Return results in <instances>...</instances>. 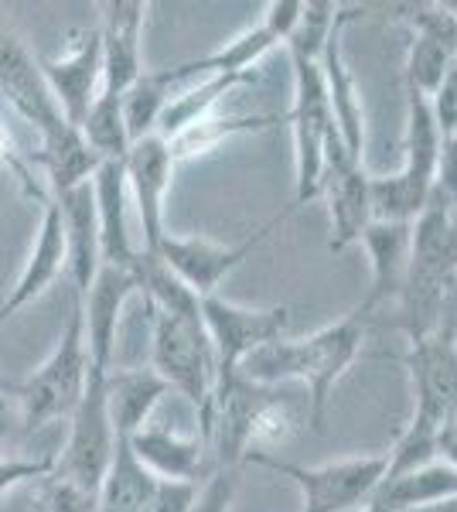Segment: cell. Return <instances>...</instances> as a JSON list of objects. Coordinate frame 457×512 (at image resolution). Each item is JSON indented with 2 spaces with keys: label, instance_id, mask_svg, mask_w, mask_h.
<instances>
[{
  "label": "cell",
  "instance_id": "obj_11",
  "mask_svg": "<svg viewBox=\"0 0 457 512\" xmlns=\"http://www.w3.org/2000/svg\"><path fill=\"white\" fill-rule=\"evenodd\" d=\"M369 178L372 175L365 171V161L352 158L345 151L338 130H331L328 154H324V178H321V195L328 198V216H331V239H328L331 253H345L369 229L372 222Z\"/></svg>",
  "mask_w": 457,
  "mask_h": 512
},
{
  "label": "cell",
  "instance_id": "obj_36",
  "mask_svg": "<svg viewBox=\"0 0 457 512\" xmlns=\"http://www.w3.org/2000/svg\"><path fill=\"white\" fill-rule=\"evenodd\" d=\"M198 495L195 482H171V478H157L151 502H147L144 512H188L191 502Z\"/></svg>",
  "mask_w": 457,
  "mask_h": 512
},
{
  "label": "cell",
  "instance_id": "obj_26",
  "mask_svg": "<svg viewBox=\"0 0 457 512\" xmlns=\"http://www.w3.org/2000/svg\"><path fill=\"white\" fill-rule=\"evenodd\" d=\"M154 485L157 475L147 472L137 461V454L130 451V444L116 437L113 461L96 492V512H144L147 502H151Z\"/></svg>",
  "mask_w": 457,
  "mask_h": 512
},
{
  "label": "cell",
  "instance_id": "obj_6",
  "mask_svg": "<svg viewBox=\"0 0 457 512\" xmlns=\"http://www.w3.org/2000/svg\"><path fill=\"white\" fill-rule=\"evenodd\" d=\"M287 216L290 212L273 216L270 222H263L260 229H253L246 239H239V243H215V239H205V236H171L168 233L161 239V246H157L154 256L188 287L191 294H198V297L219 294L222 280H226L232 270L243 267L249 256L273 236V229L284 226Z\"/></svg>",
  "mask_w": 457,
  "mask_h": 512
},
{
  "label": "cell",
  "instance_id": "obj_27",
  "mask_svg": "<svg viewBox=\"0 0 457 512\" xmlns=\"http://www.w3.org/2000/svg\"><path fill=\"white\" fill-rule=\"evenodd\" d=\"M171 93H174V86L164 79L161 69H154V72L144 69V76L127 89V96H123V123H127L130 144L157 134V120H161Z\"/></svg>",
  "mask_w": 457,
  "mask_h": 512
},
{
  "label": "cell",
  "instance_id": "obj_32",
  "mask_svg": "<svg viewBox=\"0 0 457 512\" xmlns=\"http://www.w3.org/2000/svg\"><path fill=\"white\" fill-rule=\"evenodd\" d=\"M35 512H96V495L62 475H45L35 495Z\"/></svg>",
  "mask_w": 457,
  "mask_h": 512
},
{
  "label": "cell",
  "instance_id": "obj_2",
  "mask_svg": "<svg viewBox=\"0 0 457 512\" xmlns=\"http://www.w3.org/2000/svg\"><path fill=\"white\" fill-rule=\"evenodd\" d=\"M151 311V369L174 393H181L198 410V424L209 417V403L215 393V366L212 342L205 335L202 311L195 315H171V311Z\"/></svg>",
  "mask_w": 457,
  "mask_h": 512
},
{
  "label": "cell",
  "instance_id": "obj_4",
  "mask_svg": "<svg viewBox=\"0 0 457 512\" xmlns=\"http://www.w3.org/2000/svg\"><path fill=\"white\" fill-rule=\"evenodd\" d=\"M246 461L290 478L301 489V512H362L386 475V451L324 461L314 468L290 465V461L273 458L270 451H253L246 454Z\"/></svg>",
  "mask_w": 457,
  "mask_h": 512
},
{
  "label": "cell",
  "instance_id": "obj_33",
  "mask_svg": "<svg viewBox=\"0 0 457 512\" xmlns=\"http://www.w3.org/2000/svg\"><path fill=\"white\" fill-rule=\"evenodd\" d=\"M0 168H4L14 181H18L21 192L28 195V198H38L41 205L52 198V195L45 192V188H41V181L35 178V164H31L28 154H24L18 144H14V137H11V130H7L4 120H0Z\"/></svg>",
  "mask_w": 457,
  "mask_h": 512
},
{
  "label": "cell",
  "instance_id": "obj_20",
  "mask_svg": "<svg viewBox=\"0 0 457 512\" xmlns=\"http://www.w3.org/2000/svg\"><path fill=\"white\" fill-rule=\"evenodd\" d=\"M359 243L369 253L372 267V284L359 311L365 318L382 304L400 297L406 284V270H410V222H369V229L362 233Z\"/></svg>",
  "mask_w": 457,
  "mask_h": 512
},
{
  "label": "cell",
  "instance_id": "obj_31",
  "mask_svg": "<svg viewBox=\"0 0 457 512\" xmlns=\"http://www.w3.org/2000/svg\"><path fill=\"white\" fill-rule=\"evenodd\" d=\"M345 11H348V7L328 4V0H307L304 14H301V24H297L294 38H290L284 48L290 55H301V59L318 62L324 45H328V38H331V31H335L338 21L345 18Z\"/></svg>",
  "mask_w": 457,
  "mask_h": 512
},
{
  "label": "cell",
  "instance_id": "obj_13",
  "mask_svg": "<svg viewBox=\"0 0 457 512\" xmlns=\"http://www.w3.org/2000/svg\"><path fill=\"white\" fill-rule=\"evenodd\" d=\"M147 0H106L99 4V45H103V89L106 96H127L144 76V21Z\"/></svg>",
  "mask_w": 457,
  "mask_h": 512
},
{
  "label": "cell",
  "instance_id": "obj_24",
  "mask_svg": "<svg viewBox=\"0 0 457 512\" xmlns=\"http://www.w3.org/2000/svg\"><path fill=\"white\" fill-rule=\"evenodd\" d=\"M451 495H457V468L437 458L413 472L382 475L379 489L365 502V512H420Z\"/></svg>",
  "mask_w": 457,
  "mask_h": 512
},
{
  "label": "cell",
  "instance_id": "obj_7",
  "mask_svg": "<svg viewBox=\"0 0 457 512\" xmlns=\"http://www.w3.org/2000/svg\"><path fill=\"white\" fill-rule=\"evenodd\" d=\"M116 451V434L106 414V373L89 366L86 390H82L79 407L69 417V441L62 454H55V475L82 485L86 492H99L106 468Z\"/></svg>",
  "mask_w": 457,
  "mask_h": 512
},
{
  "label": "cell",
  "instance_id": "obj_18",
  "mask_svg": "<svg viewBox=\"0 0 457 512\" xmlns=\"http://www.w3.org/2000/svg\"><path fill=\"white\" fill-rule=\"evenodd\" d=\"M352 18H355V7H348L345 18L338 21V28L331 31L318 65H321L324 93H328L331 123H335L345 151L352 154V158L365 161V110H362L359 86H355V76H352V69H348L345 52H342V31Z\"/></svg>",
  "mask_w": 457,
  "mask_h": 512
},
{
  "label": "cell",
  "instance_id": "obj_21",
  "mask_svg": "<svg viewBox=\"0 0 457 512\" xmlns=\"http://www.w3.org/2000/svg\"><path fill=\"white\" fill-rule=\"evenodd\" d=\"M65 226V250H69V280L76 297L89 291L103 267L99 253V222H96V202H93V181L76 185L62 195H52Z\"/></svg>",
  "mask_w": 457,
  "mask_h": 512
},
{
  "label": "cell",
  "instance_id": "obj_37",
  "mask_svg": "<svg viewBox=\"0 0 457 512\" xmlns=\"http://www.w3.org/2000/svg\"><path fill=\"white\" fill-rule=\"evenodd\" d=\"M430 110H434V117H437L440 134L454 137L457 134V62L451 65L444 82L437 86V93L430 96Z\"/></svg>",
  "mask_w": 457,
  "mask_h": 512
},
{
  "label": "cell",
  "instance_id": "obj_22",
  "mask_svg": "<svg viewBox=\"0 0 457 512\" xmlns=\"http://www.w3.org/2000/svg\"><path fill=\"white\" fill-rule=\"evenodd\" d=\"M127 444L140 465L157 478L198 485V478L209 472V444L195 434H178L168 431V427L147 424Z\"/></svg>",
  "mask_w": 457,
  "mask_h": 512
},
{
  "label": "cell",
  "instance_id": "obj_42",
  "mask_svg": "<svg viewBox=\"0 0 457 512\" xmlns=\"http://www.w3.org/2000/svg\"><path fill=\"white\" fill-rule=\"evenodd\" d=\"M420 512H457V495H451V499H444V502H434V506H427Z\"/></svg>",
  "mask_w": 457,
  "mask_h": 512
},
{
  "label": "cell",
  "instance_id": "obj_1",
  "mask_svg": "<svg viewBox=\"0 0 457 512\" xmlns=\"http://www.w3.org/2000/svg\"><path fill=\"white\" fill-rule=\"evenodd\" d=\"M365 321L369 318L355 308L338 321H331V325L318 328L314 335L277 338V342L249 355L236 373L256 386H270V390L280 383H301L307 390V420L321 431L331 393L352 369V362L362 355Z\"/></svg>",
  "mask_w": 457,
  "mask_h": 512
},
{
  "label": "cell",
  "instance_id": "obj_10",
  "mask_svg": "<svg viewBox=\"0 0 457 512\" xmlns=\"http://www.w3.org/2000/svg\"><path fill=\"white\" fill-rule=\"evenodd\" d=\"M0 99L14 113L38 130V137H52L62 127H72L58 110L52 89H48L41 65L24 45V38L11 28V21L0 14Z\"/></svg>",
  "mask_w": 457,
  "mask_h": 512
},
{
  "label": "cell",
  "instance_id": "obj_9",
  "mask_svg": "<svg viewBox=\"0 0 457 512\" xmlns=\"http://www.w3.org/2000/svg\"><path fill=\"white\" fill-rule=\"evenodd\" d=\"M202 325L212 342L215 366L222 373H236L239 366L263 345L287 338L290 328V308H246V304L226 301L222 294L202 297Z\"/></svg>",
  "mask_w": 457,
  "mask_h": 512
},
{
  "label": "cell",
  "instance_id": "obj_19",
  "mask_svg": "<svg viewBox=\"0 0 457 512\" xmlns=\"http://www.w3.org/2000/svg\"><path fill=\"white\" fill-rule=\"evenodd\" d=\"M93 202H96V222H99V253H103L106 267H123L134 270L137 263V246L130 236L127 222V171L120 161H103L93 175Z\"/></svg>",
  "mask_w": 457,
  "mask_h": 512
},
{
  "label": "cell",
  "instance_id": "obj_29",
  "mask_svg": "<svg viewBox=\"0 0 457 512\" xmlns=\"http://www.w3.org/2000/svg\"><path fill=\"white\" fill-rule=\"evenodd\" d=\"M86 144L93 147L103 161H120L130 151V134L123 123V96H106L99 93L96 103L89 106L86 120L79 123Z\"/></svg>",
  "mask_w": 457,
  "mask_h": 512
},
{
  "label": "cell",
  "instance_id": "obj_38",
  "mask_svg": "<svg viewBox=\"0 0 457 512\" xmlns=\"http://www.w3.org/2000/svg\"><path fill=\"white\" fill-rule=\"evenodd\" d=\"M301 14H304L301 0H273V4H267V14H263L260 24L280 41V45H287V41L294 38L297 24H301Z\"/></svg>",
  "mask_w": 457,
  "mask_h": 512
},
{
  "label": "cell",
  "instance_id": "obj_30",
  "mask_svg": "<svg viewBox=\"0 0 457 512\" xmlns=\"http://www.w3.org/2000/svg\"><path fill=\"white\" fill-rule=\"evenodd\" d=\"M454 62H457V48L451 41L413 31L410 55H406V89H417V93L430 99L447 72H451Z\"/></svg>",
  "mask_w": 457,
  "mask_h": 512
},
{
  "label": "cell",
  "instance_id": "obj_8",
  "mask_svg": "<svg viewBox=\"0 0 457 512\" xmlns=\"http://www.w3.org/2000/svg\"><path fill=\"white\" fill-rule=\"evenodd\" d=\"M273 403L270 386H256L239 373H222L215 379L209 417L202 424V441L209 444L219 468H236L256 448V427Z\"/></svg>",
  "mask_w": 457,
  "mask_h": 512
},
{
  "label": "cell",
  "instance_id": "obj_5",
  "mask_svg": "<svg viewBox=\"0 0 457 512\" xmlns=\"http://www.w3.org/2000/svg\"><path fill=\"white\" fill-rule=\"evenodd\" d=\"M290 72H294V106L284 120L294 130V205H290L294 212L321 195L324 154H328V137L335 123H331L321 65L290 55Z\"/></svg>",
  "mask_w": 457,
  "mask_h": 512
},
{
  "label": "cell",
  "instance_id": "obj_15",
  "mask_svg": "<svg viewBox=\"0 0 457 512\" xmlns=\"http://www.w3.org/2000/svg\"><path fill=\"white\" fill-rule=\"evenodd\" d=\"M403 366L413 379V417L444 427L457 410V342L447 335L413 342Z\"/></svg>",
  "mask_w": 457,
  "mask_h": 512
},
{
  "label": "cell",
  "instance_id": "obj_25",
  "mask_svg": "<svg viewBox=\"0 0 457 512\" xmlns=\"http://www.w3.org/2000/svg\"><path fill=\"white\" fill-rule=\"evenodd\" d=\"M31 164H38L45 171V181L52 188V195H62L76 185H86L93 181L103 158L86 144L79 127H62L58 134L41 140V151L28 154Z\"/></svg>",
  "mask_w": 457,
  "mask_h": 512
},
{
  "label": "cell",
  "instance_id": "obj_43",
  "mask_svg": "<svg viewBox=\"0 0 457 512\" xmlns=\"http://www.w3.org/2000/svg\"><path fill=\"white\" fill-rule=\"evenodd\" d=\"M440 431H447V434H457V410H454L451 417H447V424L440 427Z\"/></svg>",
  "mask_w": 457,
  "mask_h": 512
},
{
  "label": "cell",
  "instance_id": "obj_17",
  "mask_svg": "<svg viewBox=\"0 0 457 512\" xmlns=\"http://www.w3.org/2000/svg\"><path fill=\"white\" fill-rule=\"evenodd\" d=\"M62 274H69L65 226H62V212H58L55 198H48V202L41 205V222H38V233H35V243H31L28 260H24L14 287L4 294V301H0V325L28 308L31 301H38Z\"/></svg>",
  "mask_w": 457,
  "mask_h": 512
},
{
  "label": "cell",
  "instance_id": "obj_41",
  "mask_svg": "<svg viewBox=\"0 0 457 512\" xmlns=\"http://www.w3.org/2000/svg\"><path fill=\"white\" fill-rule=\"evenodd\" d=\"M437 458L457 468V434H447V431L437 434Z\"/></svg>",
  "mask_w": 457,
  "mask_h": 512
},
{
  "label": "cell",
  "instance_id": "obj_14",
  "mask_svg": "<svg viewBox=\"0 0 457 512\" xmlns=\"http://www.w3.org/2000/svg\"><path fill=\"white\" fill-rule=\"evenodd\" d=\"M174 154L164 137H144L130 144L127 158H123V171H127V192L137 205L140 219V253H157L161 239L168 236L164 229V198H168L171 175H174Z\"/></svg>",
  "mask_w": 457,
  "mask_h": 512
},
{
  "label": "cell",
  "instance_id": "obj_23",
  "mask_svg": "<svg viewBox=\"0 0 457 512\" xmlns=\"http://www.w3.org/2000/svg\"><path fill=\"white\" fill-rule=\"evenodd\" d=\"M171 393L161 376L147 369H110L106 373V414H110L113 434L130 441L140 427L151 424L154 410Z\"/></svg>",
  "mask_w": 457,
  "mask_h": 512
},
{
  "label": "cell",
  "instance_id": "obj_28",
  "mask_svg": "<svg viewBox=\"0 0 457 512\" xmlns=\"http://www.w3.org/2000/svg\"><path fill=\"white\" fill-rule=\"evenodd\" d=\"M273 123H284V117H205L198 120L195 127H188L185 134H178L174 140H168L174 161H185V158H195V154H205L212 147H219L222 140L236 137V134H249V130H267Z\"/></svg>",
  "mask_w": 457,
  "mask_h": 512
},
{
  "label": "cell",
  "instance_id": "obj_3",
  "mask_svg": "<svg viewBox=\"0 0 457 512\" xmlns=\"http://www.w3.org/2000/svg\"><path fill=\"white\" fill-rule=\"evenodd\" d=\"M86 379H89V349H86V328H82V304L76 297L69 321H65V332L58 335L52 355L14 393L21 403L24 431L55 424V420H69L72 410L82 400Z\"/></svg>",
  "mask_w": 457,
  "mask_h": 512
},
{
  "label": "cell",
  "instance_id": "obj_44",
  "mask_svg": "<svg viewBox=\"0 0 457 512\" xmlns=\"http://www.w3.org/2000/svg\"><path fill=\"white\" fill-rule=\"evenodd\" d=\"M454 342H457V338H454Z\"/></svg>",
  "mask_w": 457,
  "mask_h": 512
},
{
  "label": "cell",
  "instance_id": "obj_45",
  "mask_svg": "<svg viewBox=\"0 0 457 512\" xmlns=\"http://www.w3.org/2000/svg\"><path fill=\"white\" fill-rule=\"evenodd\" d=\"M362 512H365V509H362Z\"/></svg>",
  "mask_w": 457,
  "mask_h": 512
},
{
  "label": "cell",
  "instance_id": "obj_16",
  "mask_svg": "<svg viewBox=\"0 0 457 512\" xmlns=\"http://www.w3.org/2000/svg\"><path fill=\"white\" fill-rule=\"evenodd\" d=\"M140 294L137 274L123 267H99L96 280L89 284V291L79 297L82 304V328H86V349H89V366L99 373L113 369V352H116V332H120V318L127 311V301Z\"/></svg>",
  "mask_w": 457,
  "mask_h": 512
},
{
  "label": "cell",
  "instance_id": "obj_39",
  "mask_svg": "<svg viewBox=\"0 0 457 512\" xmlns=\"http://www.w3.org/2000/svg\"><path fill=\"white\" fill-rule=\"evenodd\" d=\"M434 192H437L440 198H444V202L457 212V134H454V137H447V140H444V147H440Z\"/></svg>",
  "mask_w": 457,
  "mask_h": 512
},
{
  "label": "cell",
  "instance_id": "obj_12",
  "mask_svg": "<svg viewBox=\"0 0 457 512\" xmlns=\"http://www.w3.org/2000/svg\"><path fill=\"white\" fill-rule=\"evenodd\" d=\"M38 65L62 117L79 127L103 89V45L96 24L72 31V45L55 59H38Z\"/></svg>",
  "mask_w": 457,
  "mask_h": 512
},
{
  "label": "cell",
  "instance_id": "obj_34",
  "mask_svg": "<svg viewBox=\"0 0 457 512\" xmlns=\"http://www.w3.org/2000/svg\"><path fill=\"white\" fill-rule=\"evenodd\" d=\"M232 499H236V468H215L188 512H229Z\"/></svg>",
  "mask_w": 457,
  "mask_h": 512
},
{
  "label": "cell",
  "instance_id": "obj_40",
  "mask_svg": "<svg viewBox=\"0 0 457 512\" xmlns=\"http://www.w3.org/2000/svg\"><path fill=\"white\" fill-rule=\"evenodd\" d=\"M18 427H24V417H21V403L14 393H0V458H4L7 444L14 441Z\"/></svg>",
  "mask_w": 457,
  "mask_h": 512
},
{
  "label": "cell",
  "instance_id": "obj_35",
  "mask_svg": "<svg viewBox=\"0 0 457 512\" xmlns=\"http://www.w3.org/2000/svg\"><path fill=\"white\" fill-rule=\"evenodd\" d=\"M55 472V454L48 458H0V495L11 492L14 485L45 478Z\"/></svg>",
  "mask_w": 457,
  "mask_h": 512
}]
</instances>
